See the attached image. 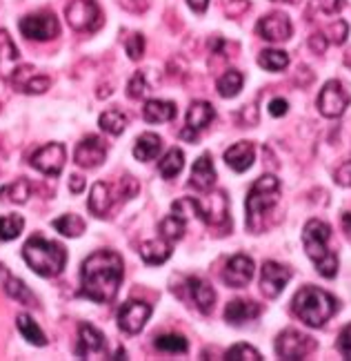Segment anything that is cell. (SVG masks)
Masks as SVG:
<instances>
[{
	"label": "cell",
	"mask_w": 351,
	"mask_h": 361,
	"mask_svg": "<svg viewBox=\"0 0 351 361\" xmlns=\"http://www.w3.org/2000/svg\"><path fill=\"white\" fill-rule=\"evenodd\" d=\"M122 257L114 250H98L82 261L80 268V295L94 303L114 301L122 283Z\"/></svg>",
	"instance_id": "cell-1"
},
{
	"label": "cell",
	"mask_w": 351,
	"mask_h": 361,
	"mask_svg": "<svg viewBox=\"0 0 351 361\" xmlns=\"http://www.w3.org/2000/svg\"><path fill=\"white\" fill-rule=\"evenodd\" d=\"M331 228L320 219H309L302 228V245L307 257L314 261L320 276L333 279L338 274V257L329 250Z\"/></svg>",
	"instance_id": "cell-2"
},
{
	"label": "cell",
	"mask_w": 351,
	"mask_h": 361,
	"mask_svg": "<svg viewBox=\"0 0 351 361\" xmlns=\"http://www.w3.org/2000/svg\"><path fill=\"white\" fill-rule=\"evenodd\" d=\"M280 199V180L274 174H264L256 178V183L251 185L245 210H247V230L251 234H260L264 230V216L269 214Z\"/></svg>",
	"instance_id": "cell-3"
},
{
	"label": "cell",
	"mask_w": 351,
	"mask_h": 361,
	"mask_svg": "<svg viewBox=\"0 0 351 361\" xmlns=\"http://www.w3.org/2000/svg\"><path fill=\"white\" fill-rule=\"evenodd\" d=\"M338 310V301L316 286H305L293 297V312L309 328H322Z\"/></svg>",
	"instance_id": "cell-4"
},
{
	"label": "cell",
	"mask_w": 351,
	"mask_h": 361,
	"mask_svg": "<svg viewBox=\"0 0 351 361\" xmlns=\"http://www.w3.org/2000/svg\"><path fill=\"white\" fill-rule=\"evenodd\" d=\"M23 259L40 276H58L67 266V250L60 243L47 241L36 234L25 243Z\"/></svg>",
	"instance_id": "cell-5"
},
{
	"label": "cell",
	"mask_w": 351,
	"mask_h": 361,
	"mask_svg": "<svg viewBox=\"0 0 351 361\" xmlns=\"http://www.w3.org/2000/svg\"><path fill=\"white\" fill-rule=\"evenodd\" d=\"M65 16L69 27L76 32H96L103 23V13L96 0H69Z\"/></svg>",
	"instance_id": "cell-6"
},
{
	"label": "cell",
	"mask_w": 351,
	"mask_h": 361,
	"mask_svg": "<svg viewBox=\"0 0 351 361\" xmlns=\"http://www.w3.org/2000/svg\"><path fill=\"white\" fill-rule=\"evenodd\" d=\"M20 34L30 40H38V43H45V40H53L60 34V25L58 18L53 16L51 11H38V13H27L25 18L18 23Z\"/></svg>",
	"instance_id": "cell-7"
},
{
	"label": "cell",
	"mask_w": 351,
	"mask_h": 361,
	"mask_svg": "<svg viewBox=\"0 0 351 361\" xmlns=\"http://www.w3.org/2000/svg\"><path fill=\"white\" fill-rule=\"evenodd\" d=\"M351 103V96L340 80H327L318 94V109L325 118H340Z\"/></svg>",
	"instance_id": "cell-8"
},
{
	"label": "cell",
	"mask_w": 351,
	"mask_h": 361,
	"mask_svg": "<svg viewBox=\"0 0 351 361\" xmlns=\"http://www.w3.org/2000/svg\"><path fill=\"white\" fill-rule=\"evenodd\" d=\"M316 350V341L309 337V335H302L298 330H285L280 332L278 339H276V353L280 359H305L309 353Z\"/></svg>",
	"instance_id": "cell-9"
},
{
	"label": "cell",
	"mask_w": 351,
	"mask_h": 361,
	"mask_svg": "<svg viewBox=\"0 0 351 361\" xmlns=\"http://www.w3.org/2000/svg\"><path fill=\"white\" fill-rule=\"evenodd\" d=\"M65 161H67V149L63 143H47L40 149H36L30 159L32 168L43 172L45 176H58L65 168Z\"/></svg>",
	"instance_id": "cell-10"
},
{
	"label": "cell",
	"mask_w": 351,
	"mask_h": 361,
	"mask_svg": "<svg viewBox=\"0 0 351 361\" xmlns=\"http://www.w3.org/2000/svg\"><path fill=\"white\" fill-rule=\"evenodd\" d=\"M151 317V305L145 301H125L118 310V328L127 335H138Z\"/></svg>",
	"instance_id": "cell-11"
},
{
	"label": "cell",
	"mask_w": 351,
	"mask_h": 361,
	"mask_svg": "<svg viewBox=\"0 0 351 361\" xmlns=\"http://www.w3.org/2000/svg\"><path fill=\"white\" fill-rule=\"evenodd\" d=\"M107 159V145L101 136L96 134H87L82 141L76 145L74 152V161L78 168H85V170H94L98 165H103V161Z\"/></svg>",
	"instance_id": "cell-12"
},
{
	"label": "cell",
	"mask_w": 351,
	"mask_h": 361,
	"mask_svg": "<svg viewBox=\"0 0 351 361\" xmlns=\"http://www.w3.org/2000/svg\"><path fill=\"white\" fill-rule=\"evenodd\" d=\"M256 32L267 43H285V40L291 38V20L283 11L267 13L258 20Z\"/></svg>",
	"instance_id": "cell-13"
},
{
	"label": "cell",
	"mask_w": 351,
	"mask_h": 361,
	"mask_svg": "<svg viewBox=\"0 0 351 361\" xmlns=\"http://www.w3.org/2000/svg\"><path fill=\"white\" fill-rule=\"evenodd\" d=\"M289 281H291V270L287 266L276 261H264L260 274V290L267 299H276L287 288Z\"/></svg>",
	"instance_id": "cell-14"
},
{
	"label": "cell",
	"mask_w": 351,
	"mask_h": 361,
	"mask_svg": "<svg viewBox=\"0 0 351 361\" xmlns=\"http://www.w3.org/2000/svg\"><path fill=\"white\" fill-rule=\"evenodd\" d=\"M254 259L247 255H236L227 261L222 272V281L227 283L229 288H245L251 279H254Z\"/></svg>",
	"instance_id": "cell-15"
},
{
	"label": "cell",
	"mask_w": 351,
	"mask_h": 361,
	"mask_svg": "<svg viewBox=\"0 0 351 361\" xmlns=\"http://www.w3.org/2000/svg\"><path fill=\"white\" fill-rule=\"evenodd\" d=\"M196 210H198V219H203L207 226H222L227 224V197L224 192H212L207 197V205L203 201H196Z\"/></svg>",
	"instance_id": "cell-16"
},
{
	"label": "cell",
	"mask_w": 351,
	"mask_h": 361,
	"mask_svg": "<svg viewBox=\"0 0 351 361\" xmlns=\"http://www.w3.org/2000/svg\"><path fill=\"white\" fill-rule=\"evenodd\" d=\"M0 281H3V290L9 299H13L16 303H23V305H38L36 297L30 288L25 286V281H20L18 276H13L5 263H0Z\"/></svg>",
	"instance_id": "cell-17"
},
{
	"label": "cell",
	"mask_w": 351,
	"mask_h": 361,
	"mask_svg": "<svg viewBox=\"0 0 351 361\" xmlns=\"http://www.w3.org/2000/svg\"><path fill=\"white\" fill-rule=\"evenodd\" d=\"M13 76V87L25 92V94H45L51 87V78L49 76H36L32 67H20Z\"/></svg>",
	"instance_id": "cell-18"
},
{
	"label": "cell",
	"mask_w": 351,
	"mask_h": 361,
	"mask_svg": "<svg viewBox=\"0 0 351 361\" xmlns=\"http://www.w3.org/2000/svg\"><path fill=\"white\" fill-rule=\"evenodd\" d=\"M107 348L105 335L98 328L89 326V324H80L78 328V357L87 359L89 355L103 353Z\"/></svg>",
	"instance_id": "cell-19"
},
{
	"label": "cell",
	"mask_w": 351,
	"mask_h": 361,
	"mask_svg": "<svg viewBox=\"0 0 351 361\" xmlns=\"http://www.w3.org/2000/svg\"><path fill=\"white\" fill-rule=\"evenodd\" d=\"M214 183H216V168L212 163V157L203 154L198 161L193 163L189 185H193L198 192H209L214 188Z\"/></svg>",
	"instance_id": "cell-20"
},
{
	"label": "cell",
	"mask_w": 351,
	"mask_h": 361,
	"mask_svg": "<svg viewBox=\"0 0 351 361\" xmlns=\"http://www.w3.org/2000/svg\"><path fill=\"white\" fill-rule=\"evenodd\" d=\"M260 312H262L260 303L236 299V301L227 303V308H224V319H227V324H231V326H241L245 322H251V319L260 317Z\"/></svg>",
	"instance_id": "cell-21"
},
{
	"label": "cell",
	"mask_w": 351,
	"mask_h": 361,
	"mask_svg": "<svg viewBox=\"0 0 351 361\" xmlns=\"http://www.w3.org/2000/svg\"><path fill=\"white\" fill-rule=\"evenodd\" d=\"M224 163L229 165L234 172H247L254 165V143L249 141H238L224 152Z\"/></svg>",
	"instance_id": "cell-22"
},
{
	"label": "cell",
	"mask_w": 351,
	"mask_h": 361,
	"mask_svg": "<svg viewBox=\"0 0 351 361\" xmlns=\"http://www.w3.org/2000/svg\"><path fill=\"white\" fill-rule=\"evenodd\" d=\"M187 288H189V293H191V299L196 303V308H198L203 314H212L214 303H216L214 288L209 286L207 281L198 279V276H191V279L187 281Z\"/></svg>",
	"instance_id": "cell-23"
},
{
	"label": "cell",
	"mask_w": 351,
	"mask_h": 361,
	"mask_svg": "<svg viewBox=\"0 0 351 361\" xmlns=\"http://www.w3.org/2000/svg\"><path fill=\"white\" fill-rule=\"evenodd\" d=\"M111 205H114V192H111L107 183L98 180V183L91 185L89 192V212L98 219H103L111 210Z\"/></svg>",
	"instance_id": "cell-24"
},
{
	"label": "cell",
	"mask_w": 351,
	"mask_h": 361,
	"mask_svg": "<svg viewBox=\"0 0 351 361\" xmlns=\"http://www.w3.org/2000/svg\"><path fill=\"white\" fill-rule=\"evenodd\" d=\"M18 47L11 40L7 30H0V76L9 78L16 72V63H18Z\"/></svg>",
	"instance_id": "cell-25"
},
{
	"label": "cell",
	"mask_w": 351,
	"mask_h": 361,
	"mask_svg": "<svg viewBox=\"0 0 351 361\" xmlns=\"http://www.w3.org/2000/svg\"><path fill=\"white\" fill-rule=\"evenodd\" d=\"M172 241L167 239H156V241H145L140 245V257L147 263V266H162V263L172 257Z\"/></svg>",
	"instance_id": "cell-26"
},
{
	"label": "cell",
	"mask_w": 351,
	"mask_h": 361,
	"mask_svg": "<svg viewBox=\"0 0 351 361\" xmlns=\"http://www.w3.org/2000/svg\"><path fill=\"white\" fill-rule=\"evenodd\" d=\"M176 114H178V109L172 101L153 99V101H147L143 107V118L147 123H170L176 118Z\"/></svg>",
	"instance_id": "cell-27"
},
{
	"label": "cell",
	"mask_w": 351,
	"mask_h": 361,
	"mask_svg": "<svg viewBox=\"0 0 351 361\" xmlns=\"http://www.w3.org/2000/svg\"><path fill=\"white\" fill-rule=\"evenodd\" d=\"M214 118H216V112H214V105L212 103H207V101H193L189 105V112H187V128L200 132Z\"/></svg>",
	"instance_id": "cell-28"
},
{
	"label": "cell",
	"mask_w": 351,
	"mask_h": 361,
	"mask_svg": "<svg viewBox=\"0 0 351 361\" xmlns=\"http://www.w3.org/2000/svg\"><path fill=\"white\" fill-rule=\"evenodd\" d=\"M162 149V138L153 132H147L143 136H138V141L134 145V157L138 161H153Z\"/></svg>",
	"instance_id": "cell-29"
},
{
	"label": "cell",
	"mask_w": 351,
	"mask_h": 361,
	"mask_svg": "<svg viewBox=\"0 0 351 361\" xmlns=\"http://www.w3.org/2000/svg\"><path fill=\"white\" fill-rule=\"evenodd\" d=\"M30 197H32V183L27 178H16L13 183L0 188V201L23 205L30 201Z\"/></svg>",
	"instance_id": "cell-30"
},
{
	"label": "cell",
	"mask_w": 351,
	"mask_h": 361,
	"mask_svg": "<svg viewBox=\"0 0 351 361\" xmlns=\"http://www.w3.org/2000/svg\"><path fill=\"white\" fill-rule=\"evenodd\" d=\"M243 82H245V76L238 72V69H227L216 82V90L222 99H234V96L241 94L243 90Z\"/></svg>",
	"instance_id": "cell-31"
},
{
	"label": "cell",
	"mask_w": 351,
	"mask_h": 361,
	"mask_svg": "<svg viewBox=\"0 0 351 361\" xmlns=\"http://www.w3.org/2000/svg\"><path fill=\"white\" fill-rule=\"evenodd\" d=\"M182 168H185V154H182V149H178V147H172L167 154L160 159V163H158V170H160V176L162 178H174V176H178L180 172H182Z\"/></svg>",
	"instance_id": "cell-32"
},
{
	"label": "cell",
	"mask_w": 351,
	"mask_h": 361,
	"mask_svg": "<svg viewBox=\"0 0 351 361\" xmlns=\"http://www.w3.org/2000/svg\"><path fill=\"white\" fill-rule=\"evenodd\" d=\"M16 326L20 330V335L34 343V345H47V337H45V332L38 328V324L34 322V319L30 314H18L16 317Z\"/></svg>",
	"instance_id": "cell-33"
},
{
	"label": "cell",
	"mask_w": 351,
	"mask_h": 361,
	"mask_svg": "<svg viewBox=\"0 0 351 361\" xmlns=\"http://www.w3.org/2000/svg\"><path fill=\"white\" fill-rule=\"evenodd\" d=\"M98 125H101V130L111 134V136H120L127 128V116H125L120 109H107V112L101 114L98 118Z\"/></svg>",
	"instance_id": "cell-34"
},
{
	"label": "cell",
	"mask_w": 351,
	"mask_h": 361,
	"mask_svg": "<svg viewBox=\"0 0 351 361\" xmlns=\"http://www.w3.org/2000/svg\"><path fill=\"white\" fill-rule=\"evenodd\" d=\"M53 230L60 232L63 237L76 239L85 232V221H82V216H78V214H63L53 221Z\"/></svg>",
	"instance_id": "cell-35"
},
{
	"label": "cell",
	"mask_w": 351,
	"mask_h": 361,
	"mask_svg": "<svg viewBox=\"0 0 351 361\" xmlns=\"http://www.w3.org/2000/svg\"><path fill=\"white\" fill-rule=\"evenodd\" d=\"M258 65L267 72H283L289 65V54L280 49H264L258 56Z\"/></svg>",
	"instance_id": "cell-36"
},
{
	"label": "cell",
	"mask_w": 351,
	"mask_h": 361,
	"mask_svg": "<svg viewBox=\"0 0 351 361\" xmlns=\"http://www.w3.org/2000/svg\"><path fill=\"white\" fill-rule=\"evenodd\" d=\"M25 228V219L20 214H7L0 216V241H13L20 237Z\"/></svg>",
	"instance_id": "cell-37"
},
{
	"label": "cell",
	"mask_w": 351,
	"mask_h": 361,
	"mask_svg": "<svg viewBox=\"0 0 351 361\" xmlns=\"http://www.w3.org/2000/svg\"><path fill=\"white\" fill-rule=\"evenodd\" d=\"M185 224H187V221L176 216V214L167 216L162 224H160V237L167 239V241H172V243L180 241L182 234H185Z\"/></svg>",
	"instance_id": "cell-38"
},
{
	"label": "cell",
	"mask_w": 351,
	"mask_h": 361,
	"mask_svg": "<svg viewBox=\"0 0 351 361\" xmlns=\"http://www.w3.org/2000/svg\"><path fill=\"white\" fill-rule=\"evenodd\" d=\"M158 350L162 353H178V355H185L189 350V343L182 335H162V337H156L153 341Z\"/></svg>",
	"instance_id": "cell-39"
},
{
	"label": "cell",
	"mask_w": 351,
	"mask_h": 361,
	"mask_svg": "<svg viewBox=\"0 0 351 361\" xmlns=\"http://www.w3.org/2000/svg\"><path fill=\"white\" fill-rule=\"evenodd\" d=\"M224 359H227V361H260L262 355H260L256 348H251V345H247V343H236L234 348L227 350Z\"/></svg>",
	"instance_id": "cell-40"
},
{
	"label": "cell",
	"mask_w": 351,
	"mask_h": 361,
	"mask_svg": "<svg viewBox=\"0 0 351 361\" xmlns=\"http://www.w3.org/2000/svg\"><path fill=\"white\" fill-rule=\"evenodd\" d=\"M309 9L322 13V16H336L345 9V0H312Z\"/></svg>",
	"instance_id": "cell-41"
},
{
	"label": "cell",
	"mask_w": 351,
	"mask_h": 361,
	"mask_svg": "<svg viewBox=\"0 0 351 361\" xmlns=\"http://www.w3.org/2000/svg\"><path fill=\"white\" fill-rule=\"evenodd\" d=\"M147 92H149V85H147L145 74L143 72H136L132 76V80L127 82V96H129V99H134V101H138V99H143Z\"/></svg>",
	"instance_id": "cell-42"
},
{
	"label": "cell",
	"mask_w": 351,
	"mask_h": 361,
	"mask_svg": "<svg viewBox=\"0 0 351 361\" xmlns=\"http://www.w3.org/2000/svg\"><path fill=\"white\" fill-rule=\"evenodd\" d=\"M125 49H127L132 61H140L145 54V36L143 34H129L125 40Z\"/></svg>",
	"instance_id": "cell-43"
},
{
	"label": "cell",
	"mask_w": 351,
	"mask_h": 361,
	"mask_svg": "<svg viewBox=\"0 0 351 361\" xmlns=\"http://www.w3.org/2000/svg\"><path fill=\"white\" fill-rule=\"evenodd\" d=\"M329 34H331L329 43H333V45H343L345 40H347V36H349V25H347L345 20H336V23L329 27Z\"/></svg>",
	"instance_id": "cell-44"
},
{
	"label": "cell",
	"mask_w": 351,
	"mask_h": 361,
	"mask_svg": "<svg viewBox=\"0 0 351 361\" xmlns=\"http://www.w3.org/2000/svg\"><path fill=\"white\" fill-rule=\"evenodd\" d=\"M327 45H329V38L322 32H316V34L309 36V49H312L314 54H325Z\"/></svg>",
	"instance_id": "cell-45"
},
{
	"label": "cell",
	"mask_w": 351,
	"mask_h": 361,
	"mask_svg": "<svg viewBox=\"0 0 351 361\" xmlns=\"http://www.w3.org/2000/svg\"><path fill=\"white\" fill-rule=\"evenodd\" d=\"M338 350L345 359H351V324L343 328L338 337Z\"/></svg>",
	"instance_id": "cell-46"
},
{
	"label": "cell",
	"mask_w": 351,
	"mask_h": 361,
	"mask_svg": "<svg viewBox=\"0 0 351 361\" xmlns=\"http://www.w3.org/2000/svg\"><path fill=\"white\" fill-rule=\"evenodd\" d=\"M333 178H336V183H338V185H343V188H351V161L343 163L340 168L336 170Z\"/></svg>",
	"instance_id": "cell-47"
},
{
	"label": "cell",
	"mask_w": 351,
	"mask_h": 361,
	"mask_svg": "<svg viewBox=\"0 0 351 361\" xmlns=\"http://www.w3.org/2000/svg\"><path fill=\"white\" fill-rule=\"evenodd\" d=\"M287 109H289V103H287L285 99H274V101L269 103V114L276 116V118L285 116V114H287Z\"/></svg>",
	"instance_id": "cell-48"
},
{
	"label": "cell",
	"mask_w": 351,
	"mask_h": 361,
	"mask_svg": "<svg viewBox=\"0 0 351 361\" xmlns=\"http://www.w3.org/2000/svg\"><path fill=\"white\" fill-rule=\"evenodd\" d=\"M247 9H249V0H229V5H227L229 16H241Z\"/></svg>",
	"instance_id": "cell-49"
},
{
	"label": "cell",
	"mask_w": 351,
	"mask_h": 361,
	"mask_svg": "<svg viewBox=\"0 0 351 361\" xmlns=\"http://www.w3.org/2000/svg\"><path fill=\"white\" fill-rule=\"evenodd\" d=\"M69 190H72L74 194H80L82 190H85V178H82V176H72V178H69Z\"/></svg>",
	"instance_id": "cell-50"
},
{
	"label": "cell",
	"mask_w": 351,
	"mask_h": 361,
	"mask_svg": "<svg viewBox=\"0 0 351 361\" xmlns=\"http://www.w3.org/2000/svg\"><path fill=\"white\" fill-rule=\"evenodd\" d=\"M189 7L196 11V13H205L207 7H209V0H187Z\"/></svg>",
	"instance_id": "cell-51"
},
{
	"label": "cell",
	"mask_w": 351,
	"mask_h": 361,
	"mask_svg": "<svg viewBox=\"0 0 351 361\" xmlns=\"http://www.w3.org/2000/svg\"><path fill=\"white\" fill-rule=\"evenodd\" d=\"M180 138H185V141H189V143H196V141H198V132L191 130V128H185L180 132Z\"/></svg>",
	"instance_id": "cell-52"
},
{
	"label": "cell",
	"mask_w": 351,
	"mask_h": 361,
	"mask_svg": "<svg viewBox=\"0 0 351 361\" xmlns=\"http://www.w3.org/2000/svg\"><path fill=\"white\" fill-rule=\"evenodd\" d=\"M343 226H345V230H347V232L351 234V210L343 214Z\"/></svg>",
	"instance_id": "cell-53"
},
{
	"label": "cell",
	"mask_w": 351,
	"mask_h": 361,
	"mask_svg": "<svg viewBox=\"0 0 351 361\" xmlns=\"http://www.w3.org/2000/svg\"><path fill=\"white\" fill-rule=\"evenodd\" d=\"M272 3H285V5H296L298 0H272Z\"/></svg>",
	"instance_id": "cell-54"
},
{
	"label": "cell",
	"mask_w": 351,
	"mask_h": 361,
	"mask_svg": "<svg viewBox=\"0 0 351 361\" xmlns=\"http://www.w3.org/2000/svg\"><path fill=\"white\" fill-rule=\"evenodd\" d=\"M345 65H347V67L351 69V49H349V51L345 54Z\"/></svg>",
	"instance_id": "cell-55"
},
{
	"label": "cell",
	"mask_w": 351,
	"mask_h": 361,
	"mask_svg": "<svg viewBox=\"0 0 351 361\" xmlns=\"http://www.w3.org/2000/svg\"><path fill=\"white\" fill-rule=\"evenodd\" d=\"M111 359H127V357H125V350L120 348V350L116 353V357H111Z\"/></svg>",
	"instance_id": "cell-56"
}]
</instances>
